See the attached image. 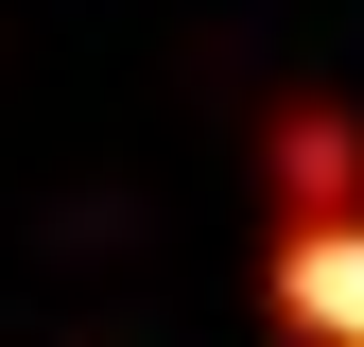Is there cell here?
I'll return each instance as SVG.
<instances>
[{
	"label": "cell",
	"instance_id": "obj_1",
	"mask_svg": "<svg viewBox=\"0 0 364 347\" xmlns=\"http://www.w3.org/2000/svg\"><path fill=\"white\" fill-rule=\"evenodd\" d=\"M347 208H364V105L278 87L260 105V226H347Z\"/></svg>",
	"mask_w": 364,
	"mask_h": 347
},
{
	"label": "cell",
	"instance_id": "obj_2",
	"mask_svg": "<svg viewBox=\"0 0 364 347\" xmlns=\"http://www.w3.org/2000/svg\"><path fill=\"white\" fill-rule=\"evenodd\" d=\"M260 295L295 347H364V208L347 226H260Z\"/></svg>",
	"mask_w": 364,
	"mask_h": 347
}]
</instances>
